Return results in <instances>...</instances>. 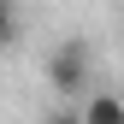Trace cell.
<instances>
[{
	"mask_svg": "<svg viewBox=\"0 0 124 124\" xmlns=\"http://www.w3.org/2000/svg\"><path fill=\"white\" fill-rule=\"evenodd\" d=\"M47 83H53V95H83L89 101V41H59L53 47V59H47Z\"/></svg>",
	"mask_w": 124,
	"mask_h": 124,
	"instance_id": "1",
	"label": "cell"
},
{
	"mask_svg": "<svg viewBox=\"0 0 124 124\" xmlns=\"http://www.w3.org/2000/svg\"><path fill=\"white\" fill-rule=\"evenodd\" d=\"M77 112H83V124H124V95H89L83 106H77Z\"/></svg>",
	"mask_w": 124,
	"mask_h": 124,
	"instance_id": "2",
	"label": "cell"
},
{
	"mask_svg": "<svg viewBox=\"0 0 124 124\" xmlns=\"http://www.w3.org/2000/svg\"><path fill=\"white\" fill-rule=\"evenodd\" d=\"M47 124H83V112H77V106H65V112H53Z\"/></svg>",
	"mask_w": 124,
	"mask_h": 124,
	"instance_id": "3",
	"label": "cell"
},
{
	"mask_svg": "<svg viewBox=\"0 0 124 124\" xmlns=\"http://www.w3.org/2000/svg\"><path fill=\"white\" fill-rule=\"evenodd\" d=\"M6 30H12V12H6V0H0V36H6Z\"/></svg>",
	"mask_w": 124,
	"mask_h": 124,
	"instance_id": "4",
	"label": "cell"
}]
</instances>
